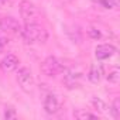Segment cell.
<instances>
[{"mask_svg":"<svg viewBox=\"0 0 120 120\" xmlns=\"http://www.w3.org/2000/svg\"><path fill=\"white\" fill-rule=\"evenodd\" d=\"M109 112L114 120H117L120 117V99L119 98H114V100L112 102V105L109 107Z\"/></svg>","mask_w":120,"mask_h":120,"instance_id":"14","label":"cell"},{"mask_svg":"<svg viewBox=\"0 0 120 120\" xmlns=\"http://www.w3.org/2000/svg\"><path fill=\"white\" fill-rule=\"evenodd\" d=\"M44 110L48 114H56L61 110V102H59L58 96L54 93H48L44 99Z\"/></svg>","mask_w":120,"mask_h":120,"instance_id":"7","label":"cell"},{"mask_svg":"<svg viewBox=\"0 0 120 120\" xmlns=\"http://www.w3.org/2000/svg\"><path fill=\"white\" fill-rule=\"evenodd\" d=\"M64 71H65V67H64L62 61L56 56H52V55L47 56L41 64V72L48 78H54Z\"/></svg>","mask_w":120,"mask_h":120,"instance_id":"3","label":"cell"},{"mask_svg":"<svg viewBox=\"0 0 120 120\" xmlns=\"http://www.w3.org/2000/svg\"><path fill=\"white\" fill-rule=\"evenodd\" d=\"M19 64H20V61L14 54H7L2 61H0V69L4 74H10V72H14L19 68Z\"/></svg>","mask_w":120,"mask_h":120,"instance_id":"8","label":"cell"},{"mask_svg":"<svg viewBox=\"0 0 120 120\" xmlns=\"http://www.w3.org/2000/svg\"><path fill=\"white\" fill-rule=\"evenodd\" d=\"M90 105H92V107L96 110V112H99V113H106L107 112V105H106V102L105 100H102L100 98H96V96H93L92 99H90Z\"/></svg>","mask_w":120,"mask_h":120,"instance_id":"11","label":"cell"},{"mask_svg":"<svg viewBox=\"0 0 120 120\" xmlns=\"http://www.w3.org/2000/svg\"><path fill=\"white\" fill-rule=\"evenodd\" d=\"M19 11L20 16L24 21V24H33V23H38L41 19V13L38 10V7L31 3L30 0H23L19 4Z\"/></svg>","mask_w":120,"mask_h":120,"instance_id":"2","label":"cell"},{"mask_svg":"<svg viewBox=\"0 0 120 120\" xmlns=\"http://www.w3.org/2000/svg\"><path fill=\"white\" fill-rule=\"evenodd\" d=\"M103 67L100 64H92L89 72H88V79L92 82V83H99L103 78Z\"/></svg>","mask_w":120,"mask_h":120,"instance_id":"9","label":"cell"},{"mask_svg":"<svg viewBox=\"0 0 120 120\" xmlns=\"http://www.w3.org/2000/svg\"><path fill=\"white\" fill-rule=\"evenodd\" d=\"M117 52V48L113 44H100L95 49V56L98 61H105V59L112 58Z\"/></svg>","mask_w":120,"mask_h":120,"instance_id":"6","label":"cell"},{"mask_svg":"<svg viewBox=\"0 0 120 120\" xmlns=\"http://www.w3.org/2000/svg\"><path fill=\"white\" fill-rule=\"evenodd\" d=\"M106 79H107V82H110L113 85H117L120 82V69L117 67H113L109 71V74L106 75Z\"/></svg>","mask_w":120,"mask_h":120,"instance_id":"12","label":"cell"},{"mask_svg":"<svg viewBox=\"0 0 120 120\" xmlns=\"http://www.w3.org/2000/svg\"><path fill=\"white\" fill-rule=\"evenodd\" d=\"M9 4V0H0V9H4Z\"/></svg>","mask_w":120,"mask_h":120,"instance_id":"20","label":"cell"},{"mask_svg":"<svg viewBox=\"0 0 120 120\" xmlns=\"http://www.w3.org/2000/svg\"><path fill=\"white\" fill-rule=\"evenodd\" d=\"M7 45H9V40H7V38H3V37H0V52H2Z\"/></svg>","mask_w":120,"mask_h":120,"instance_id":"19","label":"cell"},{"mask_svg":"<svg viewBox=\"0 0 120 120\" xmlns=\"http://www.w3.org/2000/svg\"><path fill=\"white\" fill-rule=\"evenodd\" d=\"M17 82H19V86L21 88V90H24L26 93H30L34 90L35 81L28 68H20L17 71Z\"/></svg>","mask_w":120,"mask_h":120,"instance_id":"4","label":"cell"},{"mask_svg":"<svg viewBox=\"0 0 120 120\" xmlns=\"http://www.w3.org/2000/svg\"><path fill=\"white\" fill-rule=\"evenodd\" d=\"M26 44H45L48 40V31L38 23L24 24L20 31Z\"/></svg>","mask_w":120,"mask_h":120,"instance_id":"1","label":"cell"},{"mask_svg":"<svg viewBox=\"0 0 120 120\" xmlns=\"http://www.w3.org/2000/svg\"><path fill=\"white\" fill-rule=\"evenodd\" d=\"M74 117L78 119V120H86V119H98V114L86 112L85 109H76L74 112Z\"/></svg>","mask_w":120,"mask_h":120,"instance_id":"13","label":"cell"},{"mask_svg":"<svg viewBox=\"0 0 120 120\" xmlns=\"http://www.w3.org/2000/svg\"><path fill=\"white\" fill-rule=\"evenodd\" d=\"M16 116H17V113H16V109H14V107L9 106V107H6V109H4L3 117H4L6 120H10V119H16Z\"/></svg>","mask_w":120,"mask_h":120,"instance_id":"17","label":"cell"},{"mask_svg":"<svg viewBox=\"0 0 120 120\" xmlns=\"http://www.w3.org/2000/svg\"><path fill=\"white\" fill-rule=\"evenodd\" d=\"M67 33H68V35H69V38L74 41V42H81L82 41V34H81V30L78 28V27H72L71 30H67Z\"/></svg>","mask_w":120,"mask_h":120,"instance_id":"15","label":"cell"},{"mask_svg":"<svg viewBox=\"0 0 120 120\" xmlns=\"http://www.w3.org/2000/svg\"><path fill=\"white\" fill-rule=\"evenodd\" d=\"M95 2L106 10H112L117 7V0H95Z\"/></svg>","mask_w":120,"mask_h":120,"instance_id":"16","label":"cell"},{"mask_svg":"<svg viewBox=\"0 0 120 120\" xmlns=\"http://www.w3.org/2000/svg\"><path fill=\"white\" fill-rule=\"evenodd\" d=\"M88 35H89L92 40H100V38H102V33H100V30H98V28H95V27L88 28Z\"/></svg>","mask_w":120,"mask_h":120,"instance_id":"18","label":"cell"},{"mask_svg":"<svg viewBox=\"0 0 120 120\" xmlns=\"http://www.w3.org/2000/svg\"><path fill=\"white\" fill-rule=\"evenodd\" d=\"M64 2H74V0H64Z\"/></svg>","mask_w":120,"mask_h":120,"instance_id":"21","label":"cell"},{"mask_svg":"<svg viewBox=\"0 0 120 120\" xmlns=\"http://www.w3.org/2000/svg\"><path fill=\"white\" fill-rule=\"evenodd\" d=\"M0 30L6 34H10V35H16V34H20L21 31V24L11 16H4L0 19Z\"/></svg>","mask_w":120,"mask_h":120,"instance_id":"5","label":"cell"},{"mask_svg":"<svg viewBox=\"0 0 120 120\" xmlns=\"http://www.w3.org/2000/svg\"><path fill=\"white\" fill-rule=\"evenodd\" d=\"M79 79H81V72H75V71H72V69L65 71L64 83L67 85V88H76Z\"/></svg>","mask_w":120,"mask_h":120,"instance_id":"10","label":"cell"}]
</instances>
